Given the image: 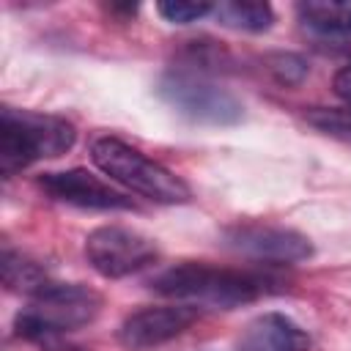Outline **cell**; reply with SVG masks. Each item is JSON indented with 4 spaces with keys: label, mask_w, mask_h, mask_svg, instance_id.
Returning <instances> with one entry per match:
<instances>
[{
    "label": "cell",
    "mask_w": 351,
    "mask_h": 351,
    "mask_svg": "<svg viewBox=\"0 0 351 351\" xmlns=\"http://www.w3.org/2000/svg\"><path fill=\"white\" fill-rule=\"evenodd\" d=\"M310 335L282 313L252 318L236 340V351H310Z\"/></svg>",
    "instance_id": "obj_10"
},
{
    "label": "cell",
    "mask_w": 351,
    "mask_h": 351,
    "mask_svg": "<svg viewBox=\"0 0 351 351\" xmlns=\"http://www.w3.org/2000/svg\"><path fill=\"white\" fill-rule=\"evenodd\" d=\"M332 88H335V93H337L343 101L351 104V60L337 69V74H335V80H332Z\"/></svg>",
    "instance_id": "obj_17"
},
{
    "label": "cell",
    "mask_w": 351,
    "mask_h": 351,
    "mask_svg": "<svg viewBox=\"0 0 351 351\" xmlns=\"http://www.w3.org/2000/svg\"><path fill=\"white\" fill-rule=\"evenodd\" d=\"M277 280L252 271V269H225V266H208V263H178L165 269L151 280V291L176 302H192V304H211V307H239L250 304L266 293H271V285Z\"/></svg>",
    "instance_id": "obj_1"
},
{
    "label": "cell",
    "mask_w": 351,
    "mask_h": 351,
    "mask_svg": "<svg viewBox=\"0 0 351 351\" xmlns=\"http://www.w3.org/2000/svg\"><path fill=\"white\" fill-rule=\"evenodd\" d=\"M211 16L230 30H244V33H261L269 30L274 22V11L269 3H258V0H225L217 3Z\"/></svg>",
    "instance_id": "obj_12"
},
{
    "label": "cell",
    "mask_w": 351,
    "mask_h": 351,
    "mask_svg": "<svg viewBox=\"0 0 351 351\" xmlns=\"http://www.w3.org/2000/svg\"><path fill=\"white\" fill-rule=\"evenodd\" d=\"M77 140V129L60 118L33 110L3 107L0 112V170L14 176L33 162L66 154Z\"/></svg>",
    "instance_id": "obj_2"
},
{
    "label": "cell",
    "mask_w": 351,
    "mask_h": 351,
    "mask_svg": "<svg viewBox=\"0 0 351 351\" xmlns=\"http://www.w3.org/2000/svg\"><path fill=\"white\" fill-rule=\"evenodd\" d=\"M222 244L261 263H299L313 255V244L304 233L285 225H266V222L230 225L222 230Z\"/></svg>",
    "instance_id": "obj_7"
},
{
    "label": "cell",
    "mask_w": 351,
    "mask_h": 351,
    "mask_svg": "<svg viewBox=\"0 0 351 351\" xmlns=\"http://www.w3.org/2000/svg\"><path fill=\"white\" fill-rule=\"evenodd\" d=\"M36 184L52 200L69 203V206H77V208H93V211H129V208H137L129 195L118 192L115 186H110L107 181H101L99 176H93V173L82 170V167L44 173V176H38Z\"/></svg>",
    "instance_id": "obj_9"
},
{
    "label": "cell",
    "mask_w": 351,
    "mask_h": 351,
    "mask_svg": "<svg viewBox=\"0 0 351 351\" xmlns=\"http://www.w3.org/2000/svg\"><path fill=\"white\" fill-rule=\"evenodd\" d=\"M85 258L107 280L129 277L156 261V244L123 225H101L85 239Z\"/></svg>",
    "instance_id": "obj_6"
},
{
    "label": "cell",
    "mask_w": 351,
    "mask_h": 351,
    "mask_svg": "<svg viewBox=\"0 0 351 351\" xmlns=\"http://www.w3.org/2000/svg\"><path fill=\"white\" fill-rule=\"evenodd\" d=\"M304 118L318 132H324L329 137H337L343 143H351V104H346V107H315Z\"/></svg>",
    "instance_id": "obj_14"
},
{
    "label": "cell",
    "mask_w": 351,
    "mask_h": 351,
    "mask_svg": "<svg viewBox=\"0 0 351 351\" xmlns=\"http://www.w3.org/2000/svg\"><path fill=\"white\" fill-rule=\"evenodd\" d=\"M90 159L107 178L154 203L176 206L189 200V186L184 184V178H178L173 170H167L165 165L154 162L151 156H145L143 151L132 148L118 137L93 140Z\"/></svg>",
    "instance_id": "obj_4"
},
{
    "label": "cell",
    "mask_w": 351,
    "mask_h": 351,
    "mask_svg": "<svg viewBox=\"0 0 351 351\" xmlns=\"http://www.w3.org/2000/svg\"><path fill=\"white\" fill-rule=\"evenodd\" d=\"M269 69H271L274 77H277L280 82H285V85H296V82H302V77L307 74V63H304L299 55H291V52L269 58Z\"/></svg>",
    "instance_id": "obj_16"
},
{
    "label": "cell",
    "mask_w": 351,
    "mask_h": 351,
    "mask_svg": "<svg viewBox=\"0 0 351 351\" xmlns=\"http://www.w3.org/2000/svg\"><path fill=\"white\" fill-rule=\"evenodd\" d=\"M156 11L173 25H189V22L208 16L214 11V5L211 3H189V0H167V3H159Z\"/></svg>",
    "instance_id": "obj_15"
},
{
    "label": "cell",
    "mask_w": 351,
    "mask_h": 351,
    "mask_svg": "<svg viewBox=\"0 0 351 351\" xmlns=\"http://www.w3.org/2000/svg\"><path fill=\"white\" fill-rule=\"evenodd\" d=\"M156 93L181 115H186L195 123H208V126H230L236 121H241V101L225 90L222 85H217L214 80H208L203 71H192V69H176L167 71L159 85Z\"/></svg>",
    "instance_id": "obj_5"
},
{
    "label": "cell",
    "mask_w": 351,
    "mask_h": 351,
    "mask_svg": "<svg viewBox=\"0 0 351 351\" xmlns=\"http://www.w3.org/2000/svg\"><path fill=\"white\" fill-rule=\"evenodd\" d=\"M3 282H5L8 291L33 296L41 285L49 282V277H47V271L38 263H33V261H27L19 252L5 247L3 250Z\"/></svg>",
    "instance_id": "obj_13"
},
{
    "label": "cell",
    "mask_w": 351,
    "mask_h": 351,
    "mask_svg": "<svg viewBox=\"0 0 351 351\" xmlns=\"http://www.w3.org/2000/svg\"><path fill=\"white\" fill-rule=\"evenodd\" d=\"M296 14L304 27L321 36H351V0H304L296 5Z\"/></svg>",
    "instance_id": "obj_11"
},
{
    "label": "cell",
    "mask_w": 351,
    "mask_h": 351,
    "mask_svg": "<svg viewBox=\"0 0 351 351\" xmlns=\"http://www.w3.org/2000/svg\"><path fill=\"white\" fill-rule=\"evenodd\" d=\"M197 321L195 304H159V307H143L123 318L118 326V343L126 351H154L178 335H184Z\"/></svg>",
    "instance_id": "obj_8"
},
{
    "label": "cell",
    "mask_w": 351,
    "mask_h": 351,
    "mask_svg": "<svg viewBox=\"0 0 351 351\" xmlns=\"http://www.w3.org/2000/svg\"><path fill=\"white\" fill-rule=\"evenodd\" d=\"M101 310V296L80 282H55L41 285L30 304L16 315V335L36 343H52L63 332H74L90 324Z\"/></svg>",
    "instance_id": "obj_3"
}]
</instances>
